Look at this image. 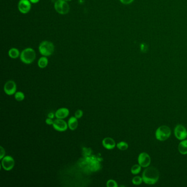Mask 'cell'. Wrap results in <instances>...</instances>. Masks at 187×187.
Here are the masks:
<instances>
[{"mask_svg":"<svg viewBox=\"0 0 187 187\" xmlns=\"http://www.w3.org/2000/svg\"><path fill=\"white\" fill-rule=\"evenodd\" d=\"M143 181L145 184L154 185L157 183L160 177L159 170L155 167H147L143 171L142 175Z\"/></svg>","mask_w":187,"mask_h":187,"instance_id":"obj_1","label":"cell"},{"mask_svg":"<svg viewBox=\"0 0 187 187\" xmlns=\"http://www.w3.org/2000/svg\"><path fill=\"white\" fill-rule=\"evenodd\" d=\"M171 135V130L166 125H162L158 127L155 131V137L159 141H165L168 140Z\"/></svg>","mask_w":187,"mask_h":187,"instance_id":"obj_2","label":"cell"},{"mask_svg":"<svg viewBox=\"0 0 187 187\" xmlns=\"http://www.w3.org/2000/svg\"><path fill=\"white\" fill-rule=\"evenodd\" d=\"M20 60L26 64H30L34 61L36 58V53L31 48L24 49L20 54Z\"/></svg>","mask_w":187,"mask_h":187,"instance_id":"obj_3","label":"cell"},{"mask_svg":"<svg viewBox=\"0 0 187 187\" xmlns=\"http://www.w3.org/2000/svg\"><path fill=\"white\" fill-rule=\"evenodd\" d=\"M39 51L43 56L47 57L52 55L54 51V46L50 41H44L39 46Z\"/></svg>","mask_w":187,"mask_h":187,"instance_id":"obj_4","label":"cell"},{"mask_svg":"<svg viewBox=\"0 0 187 187\" xmlns=\"http://www.w3.org/2000/svg\"><path fill=\"white\" fill-rule=\"evenodd\" d=\"M54 8L56 11L60 14H66L69 13V4L67 1L64 0H58L54 4Z\"/></svg>","mask_w":187,"mask_h":187,"instance_id":"obj_5","label":"cell"},{"mask_svg":"<svg viewBox=\"0 0 187 187\" xmlns=\"http://www.w3.org/2000/svg\"><path fill=\"white\" fill-rule=\"evenodd\" d=\"M1 160V167L5 171H9L13 169L15 165V161L13 157L7 155L5 156Z\"/></svg>","mask_w":187,"mask_h":187,"instance_id":"obj_6","label":"cell"},{"mask_svg":"<svg viewBox=\"0 0 187 187\" xmlns=\"http://www.w3.org/2000/svg\"><path fill=\"white\" fill-rule=\"evenodd\" d=\"M174 134L177 140H185L187 137V131L182 125H177L174 128Z\"/></svg>","mask_w":187,"mask_h":187,"instance_id":"obj_7","label":"cell"},{"mask_svg":"<svg viewBox=\"0 0 187 187\" xmlns=\"http://www.w3.org/2000/svg\"><path fill=\"white\" fill-rule=\"evenodd\" d=\"M138 162L142 168H146L148 167L151 163L150 155L146 152L140 153L138 157Z\"/></svg>","mask_w":187,"mask_h":187,"instance_id":"obj_8","label":"cell"},{"mask_svg":"<svg viewBox=\"0 0 187 187\" xmlns=\"http://www.w3.org/2000/svg\"><path fill=\"white\" fill-rule=\"evenodd\" d=\"M3 90L6 95L12 96L17 92V85L13 80H9L4 85Z\"/></svg>","mask_w":187,"mask_h":187,"instance_id":"obj_9","label":"cell"},{"mask_svg":"<svg viewBox=\"0 0 187 187\" xmlns=\"http://www.w3.org/2000/svg\"><path fill=\"white\" fill-rule=\"evenodd\" d=\"M53 127L57 131L64 132L68 129V125L63 119L57 118L54 121Z\"/></svg>","mask_w":187,"mask_h":187,"instance_id":"obj_10","label":"cell"},{"mask_svg":"<svg viewBox=\"0 0 187 187\" xmlns=\"http://www.w3.org/2000/svg\"><path fill=\"white\" fill-rule=\"evenodd\" d=\"M18 9L20 12L23 14H26L30 11L31 3L28 0H20L18 3Z\"/></svg>","mask_w":187,"mask_h":187,"instance_id":"obj_11","label":"cell"},{"mask_svg":"<svg viewBox=\"0 0 187 187\" xmlns=\"http://www.w3.org/2000/svg\"><path fill=\"white\" fill-rule=\"evenodd\" d=\"M102 145L104 148L107 150H112L116 146V143L112 138L106 137L102 140Z\"/></svg>","mask_w":187,"mask_h":187,"instance_id":"obj_12","label":"cell"},{"mask_svg":"<svg viewBox=\"0 0 187 187\" xmlns=\"http://www.w3.org/2000/svg\"><path fill=\"white\" fill-rule=\"evenodd\" d=\"M69 115V110L66 107H61L58 109L55 113V117L57 118L64 119Z\"/></svg>","mask_w":187,"mask_h":187,"instance_id":"obj_13","label":"cell"},{"mask_svg":"<svg viewBox=\"0 0 187 187\" xmlns=\"http://www.w3.org/2000/svg\"><path fill=\"white\" fill-rule=\"evenodd\" d=\"M68 125L69 129H70V130L71 131L75 130L77 129L78 125H79L78 118H76L75 116H71L68 120Z\"/></svg>","mask_w":187,"mask_h":187,"instance_id":"obj_14","label":"cell"},{"mask_svg":"<svg viewBox=\"0 0 187 187\" xmlns=\"http://www.w3.org/2000/svg\"><path fill=\"white\" fill-rule=\"evenodd\" d=\"M179 152L182 155L187 154V140H181L179 143L178 146Z\"/></svg>","mask_w":187,"mask_h":187,"instance_id":"obj_15","label":"cell"},{"mask_svg":"<svg viewBox=\"0 0 187 187\" xmlns=\"http://www.w3.org/2000/svg\"><path fill=\"white\" fill-rule=\"evenodd\" d=\"M48 63V60L47 58H46L45 56H43L39 59L38 61V66L41 69H43L47 66Z\"/></svg>","mask_w":187,"mask_h":187,"instance_id":"obj_16","label":"cell"},{"mask_svg":"<svg viewBox=\"0 0 187 187\" xmlns=\"http://www.w3.org/2000/svg\"><path fill=\"white\" fill-rule=\"evenodd\" d=\"M8 55L11 58L16 59L19 56V51L15 48H12L9 51Z\"/></svg>","mask_w":187,"mask_h":187,"instance_id":"obj_17","label":"cell"},{"mask_svg":"<svg viewBox=\"0 0 187 187\" xmlns=\"http://www.w3.org/2000/svg\"><path fill=\"white\" fill-rule=\"evenodd\" d=\"M142 166L140 165V164H135V165L133 166L131 169V172L132 174H134V175H137V174L140 173L141 170H142Z\"/></svg>","mask_w":187,"mask_h":187,"instance_id":"obj_18","label":"cell"},{"mask_svg":"<svg viewBox=\"0 0 187 187\" xmlns=\"http://www.w3.org/2000/svg\"><path fill=\"white\" fill-rule=\"evenodd\" d=\"M116 146L119 150L125 151L127 150L129 148V144H127V143L126 142L121 141V142H118V143H117Z\"/></svg>","mask_w":187,"mask_h":187,"instance_id":"obj_19","label":"cell"},{"mask_svg":"<svg viewBox=\"0 0 187 187\" xmlns=\"http://www.w3.org/2000/svg\"><path fill=\"white\" fill-rule=\"evenodd\" d=\"M14 98L15 100L18 102L23 101L25 98V95L24 93L21 91H18L14 94Z\"/></svg>","mask_w":187,"mask_h":187,"instance_id":"obj_20","label":"cell"},{"mask_svg":"<svg viewBox=\"0 0 187 187\" xmlns=\"http://www.w3.org/2000/svg\"><path fill=\"white\" fill-rule=\"evenodd\" d=\"M143 182V179H142V177L140 176L134 177V178L132 179V183L135 185H138L141 184Z\"/></svg>","mask_w":187,"mask_h":187,"instance_id":"obj_21","label":"cell"},{"mask_svg":"<svg viewBox=\"0 0 187 187\" xmlns=\"http://www.w3.org/2000/svg\"><path fill=\"white\" fill-rule=\"evenodd\" d=\"M107 187H118V184L116 181L113 179H109L107 182Z\"/></svg>","mask_w":187,"mask_h":187,"instance_id":"obj_22","label":"cell"},{"mask_svg":"<svg viewBox=\"0 0 187 187\" xmlns=\"http://www.w3.org/2000/svg\"><path fill=\"white\" fill-rule=\"evenodd\" d=\"M91 149L90 148H83V155L85 157H90L91 154Z\"/></svg>","mask_w":187,"mask_h":187,"instance_id":"obj_23","label":"cell"},{"mask_svg":"<svg viewBox=\"0 0 187 187\" xmlns=\"http://www.w3.org/2000/svg\"><path fill=\"white\" fill-rule=\"evenodd\" d=\"M83 114H84V113L82 110L78 109V110H76V112L75 113V116L76 118L79 119V118H81L83 116Z\"/></svg>","mask_w":187,"mask_h":187,"instance_id":"obj_24","label":"cell"},{"mask_svg":"<svg viewBox=\"0 0 187 187\" xmlns=\"http://www.w3.org/2000/svg\"><path fill=\"white\" fill-rule=\"evenodd\" d=\"M0 159L2 160L5 157V150L2 146H0Z\"/></svg>","mask_w":187,"mask_h":187,"instance_id":"obj_25","label":"cell"},{"mask_svg":"<svg viewBox=\"0 0 187 187\" xmlns=\"http://www.w3.org/2000/svg\"><path fill=\"white\" fill-rule=\"evenodd\" d=\"M53 123L54 121H53V119H52V118H46V123L48 125H53Z\"/></svg>","mask_w":187,"mask_h":187,"instance_id":"obj_26","label":"cell"},{"mask_svg":"<svg viewBox=\"0 0 187 187\" xmlns=\"http://www.w3.org/2000/svg\"><path fill=\"white\" fill-rule=\"evenodd\" d=\"M120 1L121 3H123V4H129L134 2V0H120Z\"/></svg>","mask_w":187,"mask_h":187,"instance_id":"obj_27","label":"cell"},{"mask_svg":"<svg viewBox=\"0 0 187 187\" xmlns=\"http://www.w3.org/2000/svg\"><path fill=\"white\" fill-rule=\"evenodd\" d=\"M54 116H55V114H53V113H52V112H51V113H50L48 114V118H52V119H53V118H54Z\"/></svg>","mask_w":187,"mask_h":187,"instance_id":"obj_28","label":"cell"},{"mask_svg":"<svg viewBox=\"0 0 187 187\" xmlns=\"http://www.w3.org/2000/svg\"><path fill=\"white\" fill-rule=\"evenodd\" d=\"M29 1H30V2H31L32 3H36L37 2H39L40 0H29Z\"/></svg>","mask_w":187,"mask_h":187,"instance_id":"obj_29","label":"cell"},{"mask_svg":"<svg viewBox=\"0 0 187 187\" xmlns=\"http://www.w3.org/2000/svg\"><path fill=\"white\" fill-rule=\"evenodd\" d=\"M64 1H65L67 2H69V1H71V0H64Z\"/></svg>","mask_w":187,"mask_h":187,"instance_id":"obj_30","label":"cell"}]
</instances>
